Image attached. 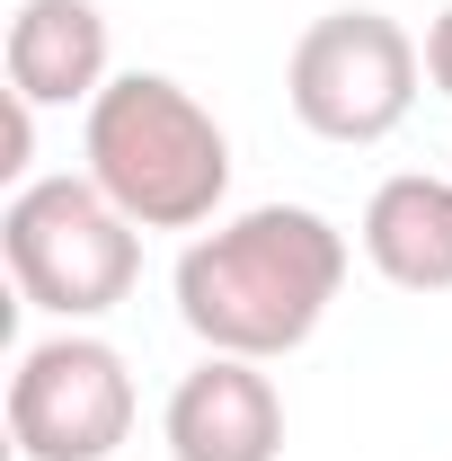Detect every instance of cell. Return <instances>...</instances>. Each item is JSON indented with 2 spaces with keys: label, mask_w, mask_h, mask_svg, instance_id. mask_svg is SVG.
<instances>
[{
  "label": "cell",
  "mask_w": 452,
  "mask_h": 461,
  "mask_svg": "<svg viewBox=\"0 0 452 461\" xmlns=\"http://www.w3.org/2000/svg\"><path fill=\"white\" fill-rule=\"evenodd\" d=\"M107 9L98 0H18L9 18V98L27 107H98L107 89Z\"/></svg>",
  "instance_id": "cell-7"
},
{
  "label": "cell",
  "mask_w": 452,
  "mask_h": 461,
  "mask_svg": "<svg viewBox=\"0 0 452 461\" xmlns=\"http://www.w3.org/2000/svg\"><path fill=\"white\" fill-rule=\"evenodd\" d=\"M169 293L204 355L276 364L320 338L329 302L346 293V230L320 204H249L177 249Z\"/></svg>",
  "instance_id": "cell-1"
},
{
  "label": "cell",
  "mask_w": 452,
  "mask_h": 461,
  "mask_svg": "<svg viewBox=\"0 0 452 461\" xmlns=\"http://www.w3.org/2000/svg\"><path fill=\"white\" fill-rule=\"evenodd\" d=\"M417 80H426V45L382 18V9H329L293 36V62H284V98L302 115V133L320 142H391L408 107H417Z\"/></svg>",
  "instance_id": "cell-4"
},
{
  "label": "cell",
  "mask_w": 452,
  "mask_h": 461,
  "mask_svg": "<svg viewBox=\"0 0 452 461\" xmlns=\"http://www.w3.org/2000/svg\"><path fill=\"white\" fill-rule=\"evenodd\" d=\"M355 240H364V258H373L382 285H399V293H452V177H426V169L382 177Z\"/></svg>",
  "instance_id": "cell-8"
},
{
  "label": "cell",
  "mask_w": 452,
  "mask_h": 461,
  "mask_svg": "<svg viewBox=\"0 0 452 461\" xmlns=\"http://www.w3.org/2000/svg\"><path fill=\"white\" fill-rule=\"evenodd\" d=\"M0 258H9V285L27 311H45L62 329H89L142 276V222H124L89 169L27 177L0 204Z\"/></svg>",
  "instance_id": "cell-3"
},
{
  "label": "cell",
  "mask_w": 452,
  "mask_h": 461,
  "mask_svg": "<svg viewBox=\"0 0 452 461\" xmlns=\"http://www.w3.org/2000/svg\"><path fill=\"white\" fill-rule=\"evenodd\" d=\"M36 115H45V107H27V98H9V160H0V169L18 177V186H27V160H36Z\"/></svg>",
  "instance_id": "cell-9"
},
{
  "label": "cell",
  "mask_w": 452,
  "mask_h": 461,
  "mask_svg": "<svg viewBox=\"0 0 452 461\" xmlns=\"http://www.w3.org/2000/svg\"><path fill=\"white\" fill-rule=\"evenodd\" d=\"M80 160L107 204L142 230H204L231 195V133L186 80L115 71L80 115Z\"/></svg>",
  "instance_id": "cell-2"
},
{
  "label": "cell",
  "mask_w": 452,
  "mask_h": 461,
  "mask_svg": "<svg viewBox=\"0 0 452 461\" xmlns=\"http://www.w3.org/2000/svg\"><path fill=\"white\" fill-rule=\"evenodd\" d=\"M426 80L452 98V9H435V27H426Z\"/></svg>",
  "instance_id": "cell-10"
},
{
  "label": "cell",
  "mask_w": 452,
  "mask_h": 461,
  "mask_svg": "<svg viewBox=\"0 0 452 461\" xmlns=\"http://www.w3.org/2000/svg\"><path fill=\"white\" fill-rule=\"evenodd\" d=\"M133 364L89 329H54L9 373V444L18 461H115L133 444Z\"/></svg>",
  "instance_id": "cell-5"
},
{
  "label": "cell",
  "mask_w": 452,
  "mask_h": 461,
  "mask_svg": "<svg viewBox=\"0 0 452 461\" xmlns=\"http://www.w3.org/2000/svg\"><path fill=\"white\" fill-rule=\"evenodd\" d=\"M169 461H284V391L249 355H204L160 408Z\"/></svg>",
  "instance_id": "cell-6"
}]
</instances>
